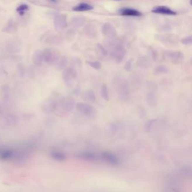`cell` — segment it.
I'll use <instances>...</instances> for the list:
<instances>
[{
  "label": "cell",
  "instance_id": "cell-1",
  "mask_svg": "<svg viewBox=\"0 0 192 192\" xmlns=\"http://www.w3.org/2000/svg\"><path fill=\"white\" fill-rule=\"evenodd\" d=\"M113 85L119 100L125 102L130 97V87L128 82L123 78L116 77L113 80Z\"/></svg>",
  "mask_w": 192,
  "mask_h": 192
},
{
  "label": "cell",
  "instance_id": "cell-2",
  "mask_svg": "<svg viewBox=\"0 0 192 192\" xmlns=\"http://www.w3.org/2000/svg\"><path fill=\"white\" fill-rule=\"evenodd\" d=\"M75 99L71 96H66L63 97L57 105L54 110L55 113L58 115H64L71 112L74 108Z\"/></svg>",
  "mask_w": 192,
  "mask_h": 192
},
{
  "label": "cell",
  "instance_id": "cell-3",
  "mask_svg": "<svg viewBox=\"0 0 192 192\" xmlns=\"http://www.w3.org/2000/svg\"><path fill=\"white\" fill-rule=\"evenodd\" d=\"M62 78L67 87L71 88L74 85V81L77 78V72L72 67L66 68L62 72Z\"/></svg>",
  "mask_w": 192,
  "mask_h": 192
},
{
  "label": "cell",
  "instance_id": "cell-4",
  "mask_svg": "<svg viewBox=\"0 0 192 192\" xmlns=\"http://www.w3.org/2000/svg\"><path fill=\"white\" fill-rule=\"evenodd\" d=\"M165 58L172 64L179 65L183 62L184 54L180 51H167L164 52Z\"/></svg>",
  "mask_w": 192,
  "mask_h": 192
},
{
  "label": "cell",
  "instance_id": "cell-5",
  "mask_svg": "<svg viewBox=\"0 0 192 192\" xmlns=\"http://www.w3.org/2000/svg\"><path fill=\"white\" fill-rule=\"evenodd\" d=\"M126 55V50L121 46L114 47L112 51V56L117 64L121 63Z\"/></svg>",
  "mask_w": 192,
  "mask_h": 192
},
{
  "label": "cell",
  "instance_id": "cell-6",
  "mask_svg": "<svg viewBox=\"0 0 192 192\" xmlns=\"http://www.w3.org/2000/svg\"><path fill=\"white\" fill-rule=\"evenodd\" d=\"M42 52L44 62L49 65L55 64L59 58L57 54L51 49H44L42 51Z\"/></svg>",
  "mask_w": 192,
  "mask_h": 192
},
{
  "label": "cell",
  "instance_id": "cell-7",
  "mask_svg": "<svg viewBox=\"0 0 192 192\" xmlns=\"http://www.w3.org/2000/svg\"><path fill=\"white\" fill-rule=\"evenodd\" d=\"M76 108L80 113L87 116L92 115L94 112V108L88 103H78L76 105Z\"/></svg>",
  "mask_w": 192,
  "mask_h": 192
},
{
  "label": "cell",
  "instance_id": "cell-8",
  "mask_svg": "<svg viewBox=\"0 0 192 192\" xmlns=\"http://www.w3.org/2000/svg\"><path fill=\"white\" fill-rule=\"evenodd\" d=\"M57 102L55 100L52 98H49L44 102L42 109L43 111L46 113H51L52 111H54L56 106L57 105Z\"/></svg>",
  "mask_w": 192,
  "mask_h": 192
},
{
  "label": "cell",
  "instance_id": "cell-9",
  "mask_svg": "<svg viewBox=\"0 0 192 192\" xmlns=\"http://www.w3.org/2000/svg\"><path fill=\"white\" fill-rule=\"evenodd\" d=\"M102 157L104 160L112 165H117L119 164V160L114 154L109 152H104L102 153Z\"/></svg>",
  "mask_w": 192,
  "mask_h": 192
},
{
  "label": "cell",
  "instance_id": "cell-10",
  "mask_svg": "<svg viewBox=\"0 0 192 192\" xmlns=\"http://www.w3.org/2000/svg\"><path fill=\"white\" fill-rule=\"evenodd\" d=\"M152 64V59L147 56H141L138 58L136 65L141 68H148L151 66Z\"/></svg>",
  "mask_w": 192,
  "mask_h": 192
},
{
  "label": "cell",
  "instance_id": "cell-11",
  "mask_svg": "<svg viewBox=\"0 0 192 192\" xmlns=\"http://www.w3.org/2000/svg\"><path fill=\"white\" fill-rule=\"evenodd\" d=\"M32 61L35 65L38 66H41L44 63L42 51L36 50L33 54Z\"/></svg>",
  "mask_w": 192,
  "mask_h": 192
},
{
  "label": "cell",
  "instance_id": "cell-12",
  "mask_svg": "<svg viewBox=\"0 0 192 192\" xmlns=\"http://www.w3.org/2000/svg\"><path fill=\"white\" fill-rule=\"evenodd\" d=\"M152 12L156 14L170 15H174L176 14V12L171 10L170 8L166 6H158V7H155L152 10Z\"/></svg>",
  "mask_w": 192,
  "mask_h": 192
},
{
  "label": "cell",
  "instance_id": "cell-13",
  "mask_svg": "<svg viewBox=\"0 0 192 192\" xmlns=\"http://www.w3.org/2000/svg\"><path fill=\"white\" fill-rule=\"evenodd\" d=\"M82 98L88 102H94L96 100V95L93 90L88 89L83 93Z\"/></svg>",
  "mask_w": 192,
  "mask_h": 192
},
{
  "label": "cell",
  "instance_id": "cell-14",
  "mask_svg": "<svg viewBox=\"0 0 192 192\" xmlns=\"http://www.w3.org/2000/svg\"><path fill=\"white\" fill-rule=\"evenodd\" d=\"M118 129V126L115 122H110L107 125L105 128V134L109 136H112L117 133Z\"/></svg>",
  "mask_w": 192,
  "mask_h": 192
},
{
  "label": "cell",
  "instance_id": "cell-15",
  "mask_svg": "<svg viewBox=\"0 0 192 192\" xmlns=\"http://www.w3.org/2000/svg\"><path fill=\"white\" fill-rule=\"evenodd\" d=\"M54 64L56 70H64L66 69L68 64V58L66 56L59 57Z\"/></svg>",
  "mask_w": 192,
  "mask_h": 192
},
{
  "label": "cell",
  "instance_id": "cell-16",
  "mask_svg": "<svg viewBox=\"0 0 192 192\" xmlns=\"http://www.w3.org/2000/svg\"><path fill=\"white\" fill-rule=\"evenodd\" d=\"M146 102L149 106L154 107L157 106V98L155 94L152 92L148 93L146 96Z\"/></svg>",
  "mask_w": 192,
  "mask_h": 192
},
{
  "label": "cell",
  "instance_id": "cell-17",
  "mask_svg": "<svg viewBox=\"0 0 192 192\" xmlns=\"http://www.w3.org/2000/svg\"><path fill=\"white\" fill-rule=\"evenodd\" d=\"M121 14L124 16H140V12L132 9V8H124L120 11Z\"/></svg>",
  "mask_w": 192,
  "mask_h": 192
},
{
  "label": "cell",
  "instance_id": "cell-18",
  "mask_svg": "<svg viewBox=\"0 0 192 192\" xmlns=\"http://www.w3.org/2000/svg\"><path fill=\"white\" fill-rule=\"evenodd\" d=\"M94 7L90 4L86 3H81L74 6L72 8V10L74 11H86L91 10Z\"/></svg>",
  "mask_w": 192,
  "mask_h": 192
},
{
  "label": "cell",
  "instance_id": "cell-19",
  "mask_svg": "<svg viewBox=\"0 0 192 192\" xmlns=\"http://www.w3.org/2000/svg\"><path fill=\"white\" fill-rule=\"evenodd\" d=\"M169 72V68L164 65H159L155 66L153 70V74L155 75H158L161 74H164Z\"/></svg>",
  "mask_w": 192,
  "mask_h": 192
},
{
  "label": "cell",
  "instance_id": "cell-20",
  "mask_svg": "<svg viewBox=\"0 0 192 192\" xmlns=\"http://www.w3.org/2000/svg\"><path fill=\"white\" fill-rule=\"evenodd\" d=\"M5 119L6 123L9 125H14L17 124L19 122L18 117L13 114H8Z\"/></svg>",
  "mask_w": 192,
  "mask_h": 192
},
{
  "label": "cell",
  "instance_id": "cell-21",
  "mask_svg": "<svg viewBox=\"0 0 192 192\" xmlns=\"http://www.w3.org/2000/svg\"><path fill=\"white\" fill-rule=\"evenodd\" d=\"M80 157L85 160H89V161H92V160H95L96 156L93 153L90 152H85L81 153L80 155Z\"/></svg>",
  "mask_w": 192,
  "mask_h": 192
},
{
  "label": "cell",
  "instance_id": "cell-22",
  "mask_svg": "<svg viewBox=\"0 0 192 192\" xmlns=\"http://www.w3.org/2000/svg\"><path fill=\"white\" fill-rule=\"evenodd\" d=\"M100 95L104 100L106 101H108L109 100V92L107 86L105 84H103L100 88Z\"/></svg>",
  "mask_w": 192,
  "mask_h": 192
},
{
  "label": "cell",
  "instance_id": "cell-23",
  "mask_svg": "<svg viewBox=\"0 0 192 192\" xmlns=\"http://www.w3.org/2000/svg\"><path fill=\"white\" fill-rule=\"evenodd\" d=\"M52 156L55 159L58 160H64L66 159L65 155L59 151H53L52 152Z\"/></svg>",
  "mask_w": 192,
  "mask_h": 192
},
{
  "label": "cell",
  "instance_id": "cell-24",
  "mask_svg": "<svg viewBox=\"0 0 192 192\" xmlns=\"http://www.w3.org/2000/svg\"><path fill=\"white\" fill-rule=\"evenodd\" d=\"M157 121V119H152V120H150L147 122H146V123L145 124V125H144V129L147 133L150 132L153 125L155 124Z\"/></svg>",
  "mask_w": 192,
  "mask_h": 192
},
{
  "label": "cell",
  "instance_id": "cell-25",
  "mask_svg": "<svg viewBox=\"0 0 192 192\" xmlns=\"http://www.w3.org/2000/svg\"><path fill=\"white\" fill-rule=\"evenodd\" d=\"M86 63L90 66L93 69L99 70L101 69L102 64L99 61H87Z\"/></svg>",
  "mask_w": 192,
  "mask_h": 192
},
{
  "label": "cell",
  "instance_id": "cell-26",
  "mask_svg": "<svg viewBox=\"0 0 192 192\" xmlns=\"http://www.w3.org/2000/svg\"><path fill=\"white\" fill-rule=\"evenodd\" d=\"M97 51L98 52V53L100 57H104L107 56L108 55V52L105 50L102 46L100 44L97 45Z\"/></svg>",
  "mask_w": 192,
  "mask_h": 192
},
{
  "label": "cell",
  "instance_id": "cell-27",
  "mask_svg": "<svg viewBox=\"0 0 192 192\" xmlns=\"http://www.w3.org/2000/svg\"><path fill=\"white\" fill-rule=\"evenodd\" d=\"M133 58H130L128 59L124 66V69L126 71L128 72H130L132 71L133 69Z\"/></svg>",
  "mask_w": 192,
  "mask_h": 192
},
{
  "label": "cell",
  "instance_id": "cell-28",
  "mask_svg": "<svg viewBox=\"0 0 192 192\" xmlns=\"http://www.w3.org/2000/svg\"><path fill=\"white\" fill-rule=\"evenodd\" d=\"M17 69H18V71L19 73V75L20 77H23L25 73V68L24 65V64L22 63H19L17 65Z\"/></svg>",
  "mask_w": 192,
  "mask_h": 192
},
{
  "label": "cell",
  "instance_id": "cell-29",
  "mask_svg": "<svg viewBox=\"0 0 192 192\" xmlns=\"http://www.w3.org/2000/svg\"><path fill=\"white\" fill-rule=\"evenodd\" d=\"M28 9V6L27 5H20V6H19V7L17 8L16 10H17V11L19 12V14L22 15L24 14L25 11H26Z\"/></svg>",
  "mask_w": 192,
  "mask_h": 192
},
{
  "label": "cell",
  "instance_id": "cell-30",
  "mask_svg": "<svg viewBox=\"0 0 192 192\" xmlns=\"http://www.w3.org/2000/svg\"><path fill=\"white\" fill-rule=\"evenodd\" d=\"M72 64L73 65V66L72 67L73 68L75 66H80L82 65L81 61L78 58H73L72 60Z\"/></svg>",
  "mask_w": 192,
  "mask_h": 192
},
{
  "label": "cell",
  "instance_id": "cell-31",
  "mask_svg": "<svg viewBox=\"0 0 192 192\" xmlns=\"http://www.w3.org/2000/svg\"><path fill=\"white\" fill-rule=\"evenodd\" d=\"M192 37L191 36H189V37H186L185 38H183L182 40H181V43L184 44H185V45H189V44H192Z\"/></svg>",
  "mask_w": 192,
  "mask_h": 192
},
{
  "label": "cell",
  "instance_id": "cell-32",
  "mask_svg": "<svg viewBox=\"0 0 192 192\" xmlns=\"http://www.w3.org/2000/svg\"><path fill=\"white\" fill-rule=\"evenodd\" d=\"M139 116L141 119H144L146 116L145 110L143 108H141L139 109Z\"/></svg>",
  "mask_w": 192,
  "mask_h": 192
},
{
  "label": "cell",
  "instance_id": "cell-33",
  "mask_svg": "<svg viewBox=\"0 0 192 192\" xmlns=\"http://www.w3.org/2000/svg\"><path fill=\"white\" fill-rule=\"evenodd\" d=\"M50 1H51L53 3H58V0H50Z\"/></svg>",
  "mask_w": 192,
  "mask_h": 192
},
{
  "label": "cell",
  "instance_id": "cell-34",
  "mask_svg": "<svg viewBox=\"0 0 192 192\" xmlns=\"http://www.w3.org/2000/svg\"><path fill=\"white\" fill-rule=\"evenodd\" d=\"M2 113V108L0 106V114Z\"/></svg>",
  "mask_w": 192,
  "mask_h": 192
},
{
  "label": "cell",
  "instance_id": "cell-35",
  "mask_svg": "<svg viewBox=\"0 0 192 192\" xmlns=\"http://www.w3.org/2000/svg\"><path fill=\"white\" fill-rule=\"evenodd\" d=\"M116 1H121V0H116Z\"/></svg>",
  "mask_w": 192,
  "mask_h": 192
}]
</instances>
